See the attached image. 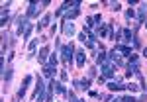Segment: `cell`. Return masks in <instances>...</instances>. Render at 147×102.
<instances>
[{"label": "cell", "instance_id": "9c48e42d", "mask_svg": "<svg viewBox=\"0 0 147 102\" xmlns=\"http://www.w3.org/2000/svg\"><path fill=\"white\" fill-rule=\"evenodd\" d=\"M75 55H77V65H79V67H84V61H86V55H84V51H77Z\"/></svg>", "mask_w": 147, "mask_h": 102}, {"label": "cell", "instance_id": "277c9868", "mask_svg": "<svg viewBox=\"0 0 147 102\" xmlns=\"http://www.w3.org/2000/svg\"><path fill=\"white\" fill-rule=\"evenodd\" d=\"M43 92H45L43 80H41V79H37V86H35V91H34V100L41 102V100H43Z\"/></svg>", "mask_w": 147, "mask_h": 102}, {"label": "cell", "instance_id": "3957f363", "mask_svg": "<svg viewBox=\"0 0 147 102\" xmlns=\"http://www.w3.org/2000/svg\"><path fill=\"white\" fill-rule=\"evenodd\" d=\"M30 26H32V24H30V18H28V16H20V18H18V34H26Z\"/></svg>", "mask_w": 147, "mask_h": 102}, {"label": "cell", "instance_id": "44dd1931", "mask_svg": "<svg viewBox=\"0 0 147 102\" xmlns=\"http://www.w3.org/2000/svg\"><path fill=\"white\" fill-rule=\"evenodd\" d=\"M108 102H122V98H112V100H108Z\"/></svg>", "mask_w": 147, "mask_h": 102}, {"label": "cell", "instance_id": "7c38bea8", "mask_svg": "<svg viewBox=\"0 0 147 102\" xmlns=\"http://www.w3.org/2000/svg\"><path fill=\"white\" fill-rule=\"evenodd\" d=\"M43 75H45V77H53V75H55V67H51V65L45 67L43 69Z\"/></svg>", "mask_w": 147, "mask_h": 102}, {"label": "cell", "instance_id": "4fadbf2b", "mask_svg": "<svg viewBox=\"0 0 147 102\" xmlns=\"http://www.w3.org/2000/svg\"><path fill=\"white\" fill-rule=\"evenodd\" d=\"M125 88H129L131 92H137L141 86H139V84H134V82H129V84H125Z\"/></svg>", "mask_w": 147, "mask_h": 102}, {"label": "cell", "instance_id": "ffe728a7", "mask_svg": "<svg viewBox=\"0 0 147 102\" xmlns=\"http://www.w3.org/2000/svg\"><path fill=\"white\" fill-rule=\"evenodd\" d=\"M69 79V75H67V71H61V80H63V82H65V80Z\"/></svg>", "mask_w": 147, "mask_h": 102}, {"label": "cell", "instance_id": "d6986e66", "mask_svg": "<svg viewBox=\"0 0 147 102\" xmlns=\"http://www.w3.org/2000/svg\"><path fill=\"white\" fill-rule=\"evenodd\" d=\"M67 96H69V102H79V100H77V96H75L73 92H67Z\"/></svg>", "mask_w": 147, "mask_h": 102}, {"label": "cell", "instance_id": "7a4b0ae2", "mask_svg": "<svg viewBox=\"0 0 147 102\" xmlns=\"http://www.w3.org/2000/svg\"><path fill=\"white\" fill-rule=\"evenodd\" d=\"M100 71H102V77H104V79H112L114 77V63L108 61V63L100 65Z\"/></svg>", "mask_w": 147, "mask_h": 102}, {"label": "cell", "instance_id": "8fae6325", "mask_svg": "<svg viewBox=\"0 0 147 102\" xmlns=\"http://www.w3.org/2000/svg\"><path fill=\"white\" fill-rule=\"evenodd\" d=\"M47 57H49V47L43 45V47H41V51H39V61H41V63H45Z\"/></svg>", "mask_w": 147, "mask_h": 102}, {"label": "cell", "instance_id": "6da1fadb", "mask_svg": "<svg viewBox=\"0 0 147 102\" xmlns=\"http://www.w3.org/2000/svg\"><path fill=\"white\" fill-rule=\"evenodd\" d=\"M73 53H75V47H73V43L63 45V49H61V55H63V61H65V63H71V61H73Z\"/></svg>", "mask_w": 147, "mask_h": 102}, {"label": "cell", "instance_id": "ac0fdd59", "mask_svg": "<svg viewBox=\"0 0 147 102\" xmlns=\"http://www.w3.org/2000/svg\"><path fill=\"white\" fill-rule=\"evenodd\" d=\"M110 6H112V10H120V8H122V4H120V2H112V4H110Z\"/></svg>", "mask_w": 147, "mask_h": 102}, {"label": "cell", "instance_id": "8992f818", "mask_svg": "<svg viewBox=\"0 0 147 102\" xmlns=\"http://www.w3.org/2000/svg\"><path fill=\"white\" fill-rule=\"evenodd\" d=\"M108 88L110 91H122V88H125V84H122V80L120 79H116V80H112V82H108Z\"/></svg>", "mask_w": 147, "mask_h": 102}, {"label": "cell", "instance_id": "30bf717a", "mask_svg": "<svg viewBox=\"0 0 147 102\" xmlns=\"http://www.w3.org/2000/svg\"><path fill=\"white\" fill-rule=\"evenodd\" d=\"M63 34L65 35H73L75 34V26L71 22H65V26H63Z\"/></svg>", "mask_w": 147, "mask_h": 102}, {"label": "cell", "instance_id": "2e32d148", "mask_svg": "<svg viewBox=\"0 0 147 102\" xmlns=\"http://www.w3.org/2000/svg\"><path fill=\"white\" fill-rule=\"evenodd\" d=\"M35 47H37V39H34V41H30V45H28V49H30V51H34Z\"/></svg>", "mask_w": 147, "mask_h": 102}, {"label": "cell", "instance_id": "7402d4cb", "mask_svg": "<svg viewBox=\"0 0 147 102\" xmlns=\"http://www.w3.org/2000/svg\"><path fill=\"white\" fill-rule=\"evenodd\" d=\"M143 26H145V28H147V20H145V22H143Z\"/></svg>", "mask_w": 147, "mask_h": 102}, {"label": "cell", "instance_id": "ba28073f", "mask_svg": "<svg viewBox=\"0 0 147 102\" xmlns=\"http://www.w3.org/2000/svg\"><path fill=\"white\" fill-rule=\"evenodd\" d=\"M79 16V10L75 8V10H65V22H69V20H75Z\"/></svg>", "mask_w": 147, "mask_h": 102}, {"label": "cell", "instance_id": "cb8c5ba5", "mask_svg": "<svg viewBox=\"0 0 147 102\" xmlns=\"http://www.w3.org/2000/svg\"><path fill=\"white\" fill-rule=\"evenodd\" d=\"M79 102H84V100H79Z\"/></svg>", "mask_w": 147, "mask_h": 102}, {"label": "cell", "instance_id": "5b68a950", "mask_svg": "<svg viewBox=\"0 0 147 102\" xmlns=\"http://www.w3.org/2000/svg\"><path fill=\"white\" fill-rule=\"evenodd\" d=\"M49 92H51V94H53V92H57V94H67L65 86H63L59 80H53V79H51V82H49Z\"/></svg>", "mask_w": 147, "mask_h": 102}, {"label": "cell", "instance_id": "5bb4252c", "mask_svg": "<svg viewBox=\"0 0 147 102\" xmlns=\"http://www.w3.org/2000/svg\"><path fill=\"white\" fill-rule=\"evenodd\" d=\"M49 63H51V67H55L57 63H59V59H57L55 55H51V57H49Z\"/></svg>", "mask_w": 147, "mask_h": 102}, {"label": "cell", "instance_id": "9a60e30c", "mask_svg": "<svg viewBox=\"0 0 147 102\" xmlns=\"http://www.w3.org/2000/svg\"><path fill=\"white\" fill-rule=\"evenodd\" d=\"M10 79H12V69H8V71L4 73V80L8 82V80H10Z\"/></svg>", "mask_w": 147, "mask_h": 102}, {"label": "cell", "instance_id": "603a6c76", "mask_svg": "<svg viewBox=\"0 0 147 102\" xmlns=\"http://www.w3.org/2000/svg\"><path fill=\"white\" fill-rule=\"evenodd\" d=\"M143 53H145V57H147V49H145V51H143Z\"/></svg>", "mask_w": 147, "mask_h": 102}, {"label": "cell", "instance_id": "e0dca14e", "mask_svg": "<svg viewBox=\"0 0 147 102\" xmlns=\"http://www.w3.org/2000/svg\"><path fill=\"white\" fill-rule=\"evenodd\" d=\"M125 18L134 20V18H136V12H134V10H127V12H125Z\"/></svg>", "mask_w": 147, "mask_h": 102}, {"label": "cell", "instance_id": "52a82bcc", "mask_svg": "<svg viewBox=\"0 0 147 102\" xmlns=\"http://www.w3.org/2000/svg\"><path fill=\"white\" fill-rule=\"evenodd\" d=\"M51 20H53V16H51V14H45V16H43V18H41V22H39V26H37V32H39V30H41V28H47V26H49V22H51Z\"/></svg>", "mask_w": 147, "mask_h": 102}]
</instances>
